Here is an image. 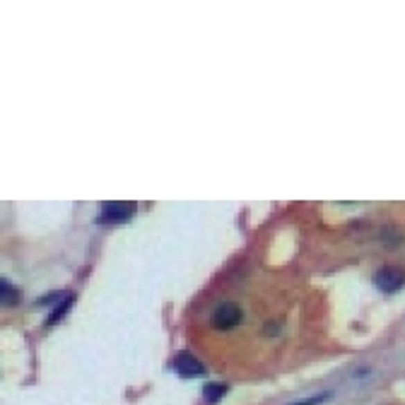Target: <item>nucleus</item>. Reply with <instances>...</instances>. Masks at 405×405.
<instances>
[{"mask_svg":"<svg viewBox=\"0 0 405 405\" xmlns=\"http://www.w3.org/2000/svg\"><path fill=\"white\" fill-rule=\"evenodd\" d=\"M0 295H3V302L5 304L12 302V300H19V292H17V295H12V292H10V285L5 280H3V287H0Z\"/></svg>","mask_w":405,"mask_h":405,"instance_id":"0eeeda50","label":"nucleus"},{"mask_svg":"<svg viewBox=\"0 0 405 405\" xmlns=\"http://www.w3.org/2000/svg\"><path fill=\"white\" fill-rule=\"evenodd\" d=\"M135 215V203H106L99 222H123Z\"/></svg>","mask_w":405,"mask_h":405,"instance_id":"f03ea898","label":"nucleus"},{"mask_svg":"<svg viewBox=\"0 0 405 405\" xmlns=\"http://www.w3.org/2000/svg\"><path fill=\"white\" fill-rule=\"evenodd\" d=\"M70 307H73V297H68V300H63L58 304V309H53V313L49 316V321H46V326H53V323H58L60 318L65 316V313L70 311Z\"/></svg>","mask_w":405,"mask_h":405,"instance_id":"39448f33","label":"nucleus"},{"mask_svg":"<svg viewBox=\"0 0 405 405\" xmlns=\"http://www.w3.org/2000/svg\"><path fill=\"white\" fill-rule=\"evenodd\" d=\"M374 285L381 292H398L405 285V273L396 266L381 268V270L374 273Z\"/></svg>","mask_w":405,"mask_h":405,"instance_id":"f257e3e1","label":"nucleus"},{"mask_svg":"<svg viewBox=\"0 0 405 405\" xmlns=\"http://www.w3.org/2000/svg\"><path fill=\"white\" fill-rule=\"evenodd\" d=\"M241 321V309L236 304H220L215 311V326L220 331H227V328H234L236 323Z\"/></svg>","mask_w":405,"mask_h":405,"instance_id":"20e7f679","label":"nucleus"},{"mask_svg":"<svg viewBox=\"0 0 405 405\" xmlns=\"http://www.w3.org/2000/svg\"><path fill=\"white\" fill-rule=\"evenodd\" d=\"M225 393H227L225 384H207V386H205V396L210 398V403L220 401V398L225 396Z\"/></svg>","mask_w":405,"mask_h":405,"instance_id":"423d86ee","label":"nucleus"},{"mask_svg":"<svg viewBox=\"0 0 405 405\" xmlns=\"http://www.w3.org/2000/svg\"><path fill=\"white\" fill-rule=\"evenodd\" d=\"M174 369L181 374V377H200L203 372H205V367L200 364L198 357H193L191 352H179L174 357Z\"/></svg>","mask_w":405,"mask_h":405,"instance_id":"7ed1b4c3","label":"nucleus"}]
</instances>
